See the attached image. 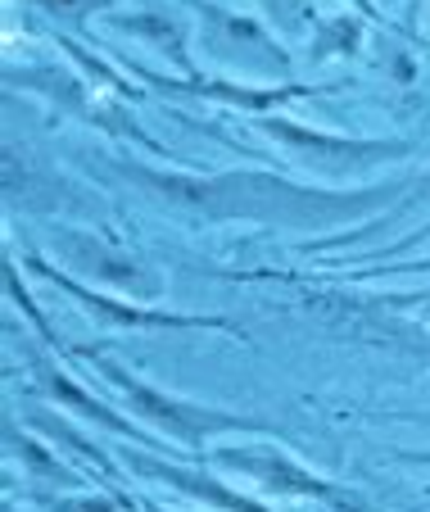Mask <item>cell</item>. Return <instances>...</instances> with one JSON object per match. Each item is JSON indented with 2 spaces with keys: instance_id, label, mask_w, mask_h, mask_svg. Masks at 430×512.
<instances>
[{
  "instance_id": "1",
  "label": "cell",
  "mask_w": 430,
  "mask_h": 512,
  "mask_svg": "<svg viewBox=\"0 0 430 512\" xmlns=\"http://www.w3.org/2000/svg\"><path fill=\"white\" fill-rule=\"evenodd\" d=\"M127 182H136L150 200L168 204L172 213L195 223H281V227H326L354 223L372 209H385L390 200H403V182L372 186V191H317L295 186L268 173H159L141 164H118Z\"/></svg>"
},
{
  "instance_id": "2",
  "label": "cell",
  "mask_w": 430,
  "mask_h": 512,
  "mask_svg": "<svg viewBox=\"0 0 430 512\" xmlns=\"http://www.w3.org/2000/svg\"><path fill=\"white\" fill-rule=\"evenodd\" d=\"M77 358H86V363L127 399V408L141 413L154 431H168L172 440H182V445H191V449H200L204 440H213V435H222V431H268V426L254 422V417H236V413H222V408H209V404H191V399L163 395V390L145 386L141 377L123 372L118 363H109V358L96 354V349H77Z\"/></svg>"
},
{
  "instance_id": "3",
  "label": "cell",
  "mask_w": 430,
  "mask_h": 512,
  "mask_svg": "<svg viewBox=\"0 0 430 512\" xmlns=\"http://www.w3.org/2000/svg\"><path fill=\"white\" fill-rule=\"evenodd\" d=\"M258 132H268L272 141L286 145L290 159L322 168V173H363V168L390 164V159H403L412 150L408 141H344V136L308 132V127L286 123V118H258Z\"/></svg>"
},
{
  "instance_id": "4",
  "label": "cell",
  "mask_w": 430,
  "mask_h": 512,
  "mask_svg": "<svg viewBox=\"0 0 430 512\" xmlns=\"http://www.w3.org/2000/svg\"><path fill=\"white\" fill-rule=\"evenodd\" d=\"M209 463L231 467V472H240V476H249V481H258L263 490H277V494H304V499H331V503H349V508H363V503H358L349 490H340V485H331V481H322V476H313L308 467H299L295 458L281 454L277 445L213 449Z\"/></svg>"
},
{
  "instance_id": "5",
  "label": "cell",
  "mask_w": 430,
  "mask_h": 512,
  "mask_svg": "<svg viewBox=\"0 0 430 512\" xmlns=\"http://www.w3.org/2000/svg\"><path fill=\"white\" fill-rule=\"evenodd\" d=\"M28 263L46 281H55L59 290H68L86 313H96L100 327H136V331H150V327H227L222 318H191V313H159V309H141V304H123V300H114V295H105V290H91V286H82V281H73L68 272L50 268V263L37 259V254H28Z\"/></svg>"
},
{
  "instance_id": "6",
  "label": "cell",
  "mask_w": 430,
  "mask_h": 512,
  "mask_svg": "<svg viewBox=\"0 0 430 512\" xmlns=\"http://www.w3.org/2000/svg\"><path fill=\"white\" fill-rule=\"evenodd\" d=\"M127 463H132V472H136V476H150V481H163V485H172V490L191 494V499H204L209 508H218V512H268L263 503L245 499L240 490H227V485H222L218 476L191 472V467H172V463H163V458L132 454V449H127Z\"/></svg>"
},
{
  "instance_id": "7",
  "label": "cell",
  "mask_w": 430,
  "mask_h": 512,
  "mask_svg": "<svg viewBox=\"0 0 430 512\" xmlns=\"http://www.w3.org/2000/svg\"><path fill=\"white\" fill-rule=\"evenodd\" d=\"M55 245H64V250L73 254L77 268L100 272V277L114 281V286H132V290H154V286H159V277H154L150 268H141L136 259L105 250V245H96V241H82V236H68L64 232V236H55Z\"/></svg>"
},
{
  "instance_id": "8",
  "label": "cell",
  "mask_w": 430,
  "mask_h": 512,
  "mask_svg": "<svg viewBox=\"0 0 430 512\" xmlns=\"http://www.w3.org/2000/svg\"><path fill=\"white\" fill-rule=\"evenodd\" d=\"M37 377H41V386H46L50 395H55V399H64V404H73L82 417H96L100 426H109V431L127 435V440H145V435L136 431L132 422H123V417H118V413H109V408H96V399H91V395H82V390H77L68 377H59V372H50L46 363H37Z\"/></svg>"
},
{
  "instance_id": "9",
  "label": "cell",
  "mask_w": 430,
  "mask_h": 512,
  "mask_svg": "<svg viewBox=\"0 0 430 512\" xmlns=\"http://www.w3.org/2000/svg\"><path fill=\"white\" fill-rule=\"evenodd\" d=\"M399 272H430V259H412V263H367V268L354 272V281H367V277H399Z\"/></svg>"
},
{
  "instance_id": "10",
  "label": "cell",
  "mask_w": 430,
  "mask_h": 512,
  "mask_svg": "<svg viewBox=\"0 0 430 512\" xmlns=\"http://www.w3.org/2000/svg\"><path fill=\"white\" fill-rule=\"evenodd\" d=\"M50 512H118V499H41Z\"/></svg>"
},
{
  "instance_id": "11",
  "label": "cell",
  "mask_w": 430,
  "mask_h": 512,
  "mask_svg": "<svg viewBox=\"0 0 430 512\" xmlns=\"http://www.w3.org/2000/svg\"><path fill=\"white\" fill-rule=\"evenodd\" d=\"M421 236H430V227H421V232H417V236H408V241H394V245H385V250H376V254H372V259H381V263H385V259H394V254H399V250H412V245H421Z\"/></svg>"
},
{
  "instance_id": "12",
  "label": "cell",
  "mask_w": 430,
  "mask_h": 512,
  "mask_svg": "<svg viewBox=\"0 0 430 512\" xmlns=\"http://www.w3.org/2000/svg\"><path fill=\"white\" fill-rule=\"evenodd\" d=\"M403 458H408V463H426L430 467V454H403Z\"/></svg>"
},
{
  "instance_id": "13",
  "label": "cell",
  "mask_w": 430,
  "mask_h": 512,
  "mask_svg": "<svg viewBox=\"0 0 430 512\" xmlns=\"http://www.w3.org/2000/svg\"><path fill=\"white\" fill-rule=\"evenodd\" d=\"M408 422H421V426H430V417H421V413H403Z\"/></svg>"
},
{
  "instance_id": "14",
  "label": "cell",
  "mask_w": 430,
  "mask_h": 512,
  "mask_svg": "<svg viewBox=\"0 0 430 512\" xmlns=\"http://www.w3.org/2000/svg\"><path fill=\"white\" fill-rule=\"evenodd\" d=\"M421 318H430V304H421Z\"/></svg>"
}]
</instances>
